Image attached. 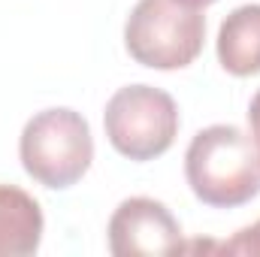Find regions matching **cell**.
I'll return each mask as SVG.
<instances>
[{
	"mask_svg": "<svg viewBox=\"0 0 260 257\" xmlns=\"http://www.w3.org/2000/svg\"><path fill=\"white\" fill-rule=\"evenodd\" d=\"M185 176L200 203L236 209L260 194V157L254 139L233 124L200 130L185 154Z\"/></svg>",
	"mask_w": 260,
	"mask_h": 257,
	"instance_id": "obj_1",
	"label": "cell"
},
{
	"mask_svg": "<svg viewBox=\"0 0 260 257\" xmlns=\"http://www.w3.org/2000/svg\"><path fill=\"white\" fill-rule=\"evenodd\" d=\"M18 154L24 173L37 185L64 191L88 173L94 160L91 127L73 109L37 112L21 130Z\"/></svg>",
	"mask_w": 260,
	"mask_h": 257,
	"instance_id": "obj_2",
	"label": "cell"
},
{
	"mask_svg": "<svg viewBox=\"0 0 260 257\" xmlns=\"http://www.w3.org/2000/svg\"><path fill=\"white\" fill-rule=\"evenodd\" d=\"M206 18L179 0H139L124 24L130 58L151 70H182L203 52Z\"/></svg>",
	"mask_w": 260,
	"mask_h": 257,
	"instance_id": "obj_3",
	"label": "cell"
},
{
	"mask_svg": "<svg viewBox=\"0 0 260 257\" xmlns=\"http://www.w3.org/2000/svg\"><path fill=\"white\" fill-rule=\"evenodd\" d=\"M103 127L118 154L130 160H154L176 142L179 106L160 88L127 85L109 97Z\"/></svg>",
	"mask_w": 260,
	"mask_h": 257,
	"instance_id": "obj_4",
	"label": "cell"
},
{
	"mask_svg": "<svg viewBox=\"0 0 260 257\" xmlns=\"http://www.w3.org/2000/svg\"><path fill=\"white\" fill-rule=\"evenodd\" d=\"M109 251L115 257H154L185 251L173 212L151 197H130L109 218Z\"/></svg>",
	"mask_w": 260,
	"mask_h": 257,
	"instance_id": "obj_5",
	"label": "cell"
},
{
	"mask_svg": "<svg viewBox=\"0 0 260 257\" xmlns=\"http://www.w3.org/2000/svg\"><path fill=\"white\" fill-rule=\"evenodd\" d=\"M43 242V209L27 191L0 185V257H27Z\"/></svg>",
	"mask_w": 260,
	"mask_h": 257,
	"instance_id": "obj_6",
	"label": "cell"
},
{
	"mask_svg": "<svg viewBox=\"0 0 260 257\" xmlns=\"http://www.w3.org/2000/svg\"><path fill=\"white\" fill-rule=\"evenodd\" d=\"M218 61L233 76L260 73V3L239 6L221 21Z\"/></svg>",
	"mask_w": 260,
	"mask_h": 257,
	"instance_id": "obj_7",
	"label": "cell"
},
{
	"mask_svg": "<svg viewBox=\"0 0 260 257\" xmlns=\"http://www.w3.org/2000/svg\"><path fill=\"white\" fill-rule=\"evenodd\" d=\"M224 254H251V257H260V221H254L251 227L239 230L230 242H221V245H212Z\"/></svg>",
	"mask_w": 260,
	"mask_h": 257,
	"instance_id": "obj_8",
	"label": "cell"
},
{
	"mask_svg": "<svg viewBox=\"0 0 260 257\" xmlns=\"http://www.w3.org/2000/svg\"><path fill=\"white\" fill-rule=\"evenodd\" d=\"M248 124H251V139H254V148H257L260 157V91L254 94V100L248 106Z\"/></svg>",
	"mask_w": 260,
	"mask_h": 257,
	"instance_id": "obj_9",
	"label": "cell"
},
{
	"mask_svg": "<svg viewBox=\"0 0 260 257\" xmlns=\"http://www.w3.org/2000/svg\"><path fill=\"white\" fill-rule=\"evenodd\" d=\"M179 3H185V6H194V9H203V6H209V3H215V0H179Z\"/></svg>",
	"mask_w": 260,
	"mask_h": 257,
	"instance_id": "obj_10",
	"label": "cell"
}]
</instances>
